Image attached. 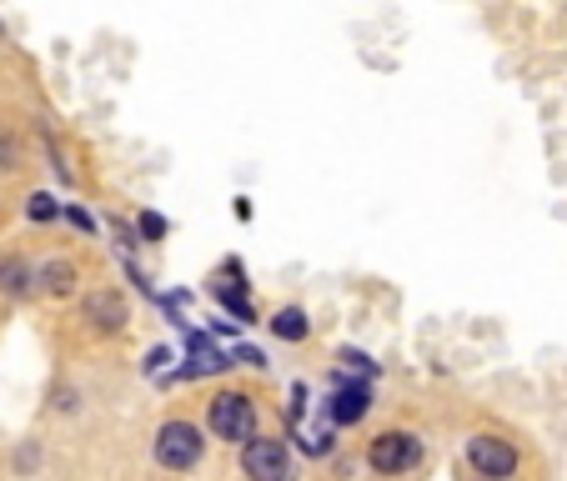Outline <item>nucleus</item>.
Wrapping results in <instances>:
<instances>
[{
    "label": "nucleus",
    "mask_w": 567,
    "mask_h": 481,
    "mask_svg": "<svg viewBox=\"0 0 567 481\" xmlns=\"http://www.w3.org/2000/svg\"><path fill=\"white\" fill-rule=\"evenodd\" d=\"M0 296L6 301H31L35 296V266L21 251H6L0 257Z\"/></svg>",
    "instance_id": "nucleus-9"
},
{
    "label": "nucleus",
    "mask_w": 567,
    "mask_h": 481,
    "mask_svg": "<svg viewBox=\"0 0 567 481\" xmlns=\"http://www.w3.org/2000/svg\"><path fill=\"white\" fill-rule=\"evenodd\" d=\"M75 311H81V321H86L91 336H121L131 326V301H126V291H116V286L81 291Z\"/></svg>",
    "instance_id": "nucleus-5"
},
{
    "label": "nucleus",
    "mask_w": 567,
    "mask_h": 481,
    "mask_svg": "<svg viewBox=\"0 0 567 481\" xmlns=\"http://www.w3.org/2000/svg\"><path fill=\"white\" fill-rule=\"evenodd\" d=\"M136 231H141V241H161V236H166V221H161L156 211H141L136 216Z\"/></svg>",
    "instance_id": "nucleus-13"
},
{
    "label": "nucleus",
    "mask_w": 567,
    "mask_h": 481,
    "mask_svg": "<svg viewBox=\"0 0 567 481\" xmlns=\"http://www.w3.org/2000/svg\"><path fill=\"white\" fill-rule=\"evenodd\" d=\"M55 411H75V386H55Z\"/></svg>",
    "instance_id": "nucleus-16"
},
{
    "label": "nucleus",
    "mask_w": 567,
    "mask_h": 481,
    "mask_svg": "<svg viewBox=\"0 0 567 481\" xmlns=\"http://www.w3.org/2000/svg\"><path fill=\"white\" fill-rule=\"evenodd\" d=\"M206 431H212L216 441H231V447H247L251 437H257V401H251L247 391H216L212 407H206Z\"/></svg>",
    "instance_id": "nucleus-1"
},
{
    "label": "nucleus",
    "mask_w": 567,
    "mask_h": 481,
    "mask_svg": "<svg viewBox=\"0 0 567 481\" xmlns=\"http://www.w3.org/2000/svg\"><path fill=\"white\" fill-rule=\"evenodd\" d=\"M271 336H277V342H287V346H297V342H307L311 336V316L301 306H281V311H271Z\"/></svg>",
    "instance_id": "nucleus-10"
},
{
    "label": "nucleus",
    "mask_w": 567,
    "mask_h": 481,
    "mask_svg": "<svg viewBox=\"0 0 567 481\" xmlns=\"http://www.w3.org/2000/svg\"><path fill=\"white\" fill-rule=\"evenodd\" d=\"M202 451H206V431L186 417L161 421L156 437H151V457H156L161 471H192L202 461Z\"/></svg>",
    "instance_id": "nucleus-2"
},
{
    "label": "nucleus",
    "mask_w": 567,
    "mask_h": 481,
    "mask_svg": "<svg viewBox=\"0 0 567 481\" xmlns=\"http://www.w3.org/2000/svg\"><path fill=\"white\" fill-rule=\"evenodd\" d=\"M25 216H31V221H55V216H61V201H55L51 191H31L25 196Z\"/></svg>",
    "instance_id": "nucleus-12"
},
{
    "label": "nucleus",
    "mask_w": 567,
    "mask_h": 481,
    "mask_svg": "<svg viewBox=\"0 0 567 481\" xmlns=\"http://www.w3.org/2000/svg\"><path fill=\"white\" fill-rule=\"evenodd\" d=\"M241 477L247 481H297V457L287 437H251L241 447Z\"/></svg>",
    "instance_id": "nucleus-4"
},
{
    "label": "nucleus",
    "mask_w": 567,
    "mask_h": 481,
    "mask_svg": "<svg viewBox=\"0 0 567 481\" xmlns=\"http://www.w3.org/2000/svg\"><path fill=\"white\" fill-rule=\"evenodd\" d=\"M81 291V266L71 257H45L35 266V296H51V301H65Z\"/></svg>",
    "instance_id": "nucleus-8"
},
{
    "label": "nucleus",
    "mask_w": 567,
    "mask_h": 481,
    "mask_svg": "<svg viewBox=\"0 0 567 481\" xmlns=\"http://www.w3.org/2000/svg\"><path fill=\"white\" fill-rule=\"evenodd\" d=\"M417 461H422V437L408 427H386L367 441V467L377 477H408Z\"/></svg>",
    "instance_id": "nucleus-3"
},
{
    "label": "nucleus",
    "mask_w": 567,
    "mask_h": 481,
    "mask_svg": "<svg viewBox=\"0 0 567 481\" xmlns=\"http://www.w3.org/2000/svg\"><path fill=\"white\" fill-rule=\"evenodd\" d=\"M467 467L477 471L482 481H513L517 467H523V457H517V447L507 437L477 431V437H467Z\"/></svg>",
    "instance_id": "nucleus-6"
},
{
    "label": "nucleus",
    "mask_w": 567,
    "mask_h": 481,
    "mask_svg": "<svg viewBox=\"0 0 567 481\" xmlns=\"http://www.w3.org/2000/svg\"><path fill=\"white\" fill-rule=\"evenodd\" d=\"M212 296L221 301V306H231V316L257 321V311H251V296H247V291H236L231 281H212Z\"/></svg>",
    "instance_id": "nucleus-11"
},
{
    "label": "nucleus",
    "mask_w": 567,
    "mask_h": 481,
    "mask_svg": "<svg viewBox=\"0 0 567 481\" xmlns=\"http://www.w3.org/2000/svg\"><path fill=\"white\" fill-rule=\"evenodd\" d=\"M61 216L75 226V231H86V236L96 231V221H91V211H81V206H61Z\"/></svg>",
    "instance_id": "nucleus-14"
},
{
    "label": "nucleus",
    "mask_w": 567,
    "mask_h": 481,
    "mask_svg": "<svg viewBox=\"0 0 567 481\" xmlns=\"http://www.w3.org/2000/svg\"><path fill=\"white\" fill-rule=\"evenodd\" d=\"M11 166H21V146H16V140H0V171H11Z\"/></svg>",
    "instance_id": "nucleus-15"
},
{
    "label": "nucleus",
    "mask_w": 567,
    "mask_h": 481,
    "mask_svg": "<svg viewBox=\"0 0 567 481\" xmlns=\"http://www.w3.org/2000/svg\"><path fill=\"white\" fill-rule=\"evenodd\" d=\"M372 411V381L362 376H337V386L327 391V421L332 427H357Z\"/></svg>",
    "instance_id": "nucleus-7"
}]
</instances>
